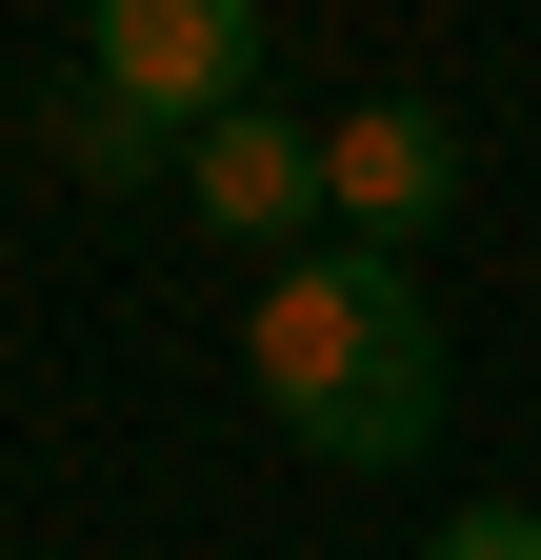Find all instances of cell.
Listing matches in <instances>:
<instances>
[{
    "label": "cell",
    "mask_w": 541,
    "mask_h": 560,
    "mask_svg": "<svg viewBox=\"0 0 541 560\" xmlns=\"http://www.w3.org/2000/svg\"><path fill=\"white\" fill-rule=\"evenodd\" d=\"M261 400H281L301 460H422L441 441V301L401 241H301L261 280Z\"/></svg>",
    "instance_id": "1"
},
{
    "label": "cell",
    "mask_w": 541,
    "mask_h": 560,
    "mask_svg": "<svg viewBox=\"0 0 541 560\" xmlns=\"http://www.w3.org/2000/svg\"><path fill=\"white\" fill-rule=\"evenodd\" d=\"M101 101H141L161 140H221L261 101V0H101Z\"/></svg>",
    "instance_id": "2"
},
{
    "label": "cell",
    "mask_w": 541,
    "mask_h": 560,
    "mask_svg": "<svg viewBox=\"0 0 541 560\" xmlns=\"http://www.w3.org/2000/svg\"><path fill=\"white\" fill-rule=\"evenodd\" d=\"M321 221H361V241H441V221H461V120H441V101H361V120H321Z\"/></svg>",
    "instance_id": "3"
},
{
    "label": "cell",
    "mask_w": 541,
    "mask_h": 560,
    "mask_svg": "<svg viewBox=\"0 0 541 560\" xmlns=\"http://www.w3.org/2000/svg\"><path fill=\"white\" fill-rule=\"evenodd\" d=\"M181 200H200L221 241H301V221H321V140H301L281 101H241L221 140H181Z\"/></svg>",
    "instance_id": "4"
},
{
    "label": "cell",
    "mask_w": 541,
    "mask_h": 560,
    "mask_svg": "<svg viewBox=\"0 0 541 560\" xmlns=\"http://www.w3.org/2000/svg\"><path fill=\"white\" fill-rule=\"evenodd\" d=\"M60 161H101V180H120V161H161V120H141V101H101V81H81V101H60Z\"/></svg>",
    "instance_id": "5"
},
{
    "label": "cell",
    "mask_w": 541,
    "mask_h": 560,
    "mask_svg": "<svg viewBox=\"0 0 541 560\" xmlns=\"http://www.w3.org/2000/svg\"><path fill=\"white\" fill-rule=\"evenodd\" d=\"M422 560H541V501H461V521H441Z\"/></svg>",
    "instance_id": "6"
}]
</instances>
